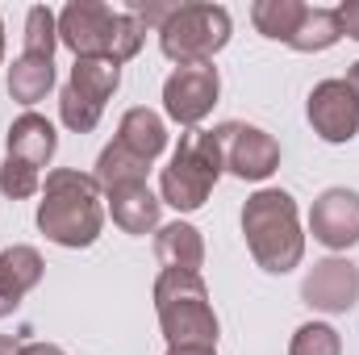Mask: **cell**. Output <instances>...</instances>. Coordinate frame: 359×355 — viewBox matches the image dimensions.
<instances>
[{
	"mask_svg": "<svg viewBox=\"0 0 359 355\" xmlns=\"http://www.w3.org/2000/svg\"><path fill=\"white\" fill-rule=\"evenodd\" d=\"M243 234H247V247H251L255 264L264 272H271V276L292 272L301 264V255H305L297 201L284 188H259L243 205Z\"/></svg>",
	"mask_w": 359,
	"mask_h": 355,
	"instance_id": "3",
	"label": "cell"
},
{
	"mask_svg": "<svg viewBox=\"0 0 359 355\" xmlns=\"http://www.w3.org/2000/svg\"><path fill=\"white\" fill-rule=\"evenodd\" d=\"M347 84H351V92L359 96V63H351V72H347Z\"/></svg>",
	"mask_w": 359,
	"mask_h": 355,
	"instance_id": "29",
	"label": "cell"
},
{
	"mask_svg": "<svg viewBox=\"0 0 359 355\" xmlns=\"http://www.w3.org/2000/svg\"><path fill=\"white\" fill-rule=\"evenodd\" d=\"M42 280V255L34 247H4L0 251V318L21 305V297Z\"/></svg>",
	"mask_w": 359,
	"mask_h": 355,
	"instance_id": "14",
	"label": "cell"
},
{
	"mask_svg": "<svg viewBox=\"0 0 359 355\" xmlns=\"http://www.w3.org/2000/svg\"><path fill=\"white\" fill-rule=\"evenodd\" d=\"M217 92H222V76H217L213 63L176 67V72L168 76V84H163V109H168L172 121L196 130V126L209 117V109L217 105Z\"/></svg>",
	"mask_w": 359,
	"mask_h": 355,
	"instance_id": "9",
	"label": "cell"
},
{
	"mask_svg": "<svg viewBox=\"0 0 359 355\" xmlns=\"http://www.w3.org/2000/svg\"><path fill=\"white\" fill-rule=\"evenodd\" d=\"M309 230L322 247L347 251L359 243V192L351 188H326L309 209Z\"/></svg>",
	"mask_w": 359,
	"mask_h": 355,
	"instance_id": "11",
	"label": "cell"
},
{
	"mask_svg": "<svg viewBox=\"0 0 359 355\" xmlns=\"http://www.w3.org/2000/svg\"><path fill=\"white\" fill-rule=\"evenodd\" d=\"M222 142V163L238 180H268L280 168V142L259 126H243V121H226L213 130Z\"/></svg>",
	"mask_w": 359,
	"mask_h": 355,
	"instance_id": "8",
	"label": "cell"
},
{
	"mask_svg": "<svg viewBox=\"0 0 359 355\" xmlns=\"http://www.w3.org/2000/svg\"><path fill=\"white\" fill-rule=\"evenodd\" d=\"M305 8H309V4H301V0H259V4L251 8V21H255V29H259L264 38L292 42V34H297Z\"/></svg>",
	"mask_w": 359,
	"mask_h": 355,
	"instance_id": "21",
	"label": "cell"
},
{
	"mask_svg": "<svg viewBox=\"0 0 359 355\" xmlns=\"http://www.w3.org/2000/svg\"><path fill=\"white\" fill-rule=\"evenodd\" d=\"M155 309L168 347H213L217 351V314L201 272L163 267L155 280Z\"/></svg>",
	"mask_w": 359,
	"mask_h": 355,
	"instance_id": "4",
	"label": "cell"
},
{
	"mask_svg": "<svg viewBox=\"0 0 359 355\" xmlns=\"http://www.w3.org/2000/svg\"><path fill=\"white\" fill-rule=\"evenodd\" d=\"M21 355H63V347H55V343H21Z\"/></svg>",
	"mask_w": 359,
	"mask_h": 355,
	"instance_id": "26",
	"label": "cell"
},
{
	"mask_svg": "<svg viewBox=\"0 0 359 355\" xmlns=\"http://www.w3.org/2000/svg\"><path fill=\"white\" fill-rule=\"evenodd\" d=\"M0 63H4V21H0Z\"/></svg>",
	"mask_w": 359,
	"mask_h": 355,
	"instance_id": "30",
	"label": "cell"
},
{
	"mask_svg": "<svg viewBox=\"0 0 359 355\" xmlns=\"http://www.w3.org/2000/svg\"><path fill=\"white\" fill-rule=\"evenodd\" d=\"M222 142L213 130H184L180 147L172 151V163L163 168L159 180V196L163 205H172L176 213H192L209 201L213 184L222 176Z\"/></svg>",
	"mask_w": 359,
	"mask_h": 355,
	"instance_id": "5",
	"label": "cell"
},
{
	"mask_svg": "<svg viewBox=\"0 0 359 355\" xmlns=\"http://www.w3.org/2000/svg\"><path fill=\"white\" fill-rule=\"evenodd\" d=\"M4 147H8V159H21V163H29V168L42 172V168L55 159V151H59V134H55V126H50L46 117L21 113V117L8 126Z\"/></svg>",
	"mask_w": 359,
	"mask_h": 355,
	"instance_id": "13",
	"label": "cell"
},
{
	"mask_svg": "<svg viewBox=\"0 0 359 355\" xmlns=\"http://www.w3.org/2000/svg\"><path fill=\"white\" fill-rule=\"evenodd\" d=\"M104 226L100 213V184L76 168H59L46 176L38 201V230L59 247H92Z\"/></svg>",
	"mask_w": 359,
	"mask_h": 355,
	"instance_id": "1",
	"label": "cell"
},
{
	"mask_svg": "<svg viewBox=\"0 0 359 355\" xmlns=\"http://www.w3.org/2000/svg\"><path fill=\"white\" fill-rule=\"evenodd\" d=\"M339 38H343V29H339V13H334V8H318V4H309L288 46L301 51V55H318V51H330Z\"/></svg>",
	"mask_w": 359,
	"mask_h": 355,
	"instance_id": "19",
	"label": "cell"
},
{
	"mask_svg": "<svg viewBox=\"0 0 359 355\" xmlns=\"http://www.w3.org/2000/svg\"><path fill=\"white\" fill-rule=\"evenodd\" d=\"M288 355H343V339L330 322H305V326H297Z\"/></svg>",
	"mask_w": 359,
	"mask_h": 355,
	"instance_id": "23",
	"label": "cell"
},
{
	"mask_svg": "<svg viewBox=\"0 0 359 355\" xmlns=\"http://www.w3.org/2000/svg\"><path fill=\"white\" fill-rule=\"evenodd\" d=\"M38 188H42V172H38V168H29V163H21V159H4V163H0V192H4V196L25 201V196H34Z\"/></svg>",
	"mask_w": 359,
	"mask_h": 355,
	"instance_id": "24",
	"label": "cell"
},
{
	"mask_svg": "<svg viewBox=\"0 0 359 355\" xmlns=\"http://www.w3.org/2000/svg\"><path fill=\"white\" fill-rule=\"evenodd\" d=\"M309 126L322 142H351L359 134V96L347 80H322L309 92Z\"/></svg>",
	"mask_w": 359,
	"mask_h": 355,
	"instance_id": "10",
	"label": "cell"
},
{
	"mask_svg": "<svg viewBox=\"0 0 359 355\" xmlns=\"http://www.w3.org/2000/svg\"><path fill=\"white\" fill-rule=\"evenodd\" d=\"M168 355H217L213 347H172Z\"/></svg>",
	"mask_w": 359,
	"mask_h": 355,
	"instance_id": "28",
	"label": "cell"
},
{
	"mask_svg": "<svg viewBox=\"0 0 359 355\" xmlns=\"http://www.w3.org/2000/svg\"><path fill=\"white\" fill-rule=\"evenodd\" d=\"M334 13H339V29H343L347 38H355V42H359V0H343Z\"/></svg>",
	"mask_w": 359,
	"mask_h": 355,
	"instance_id": "25",
	"label": "cell"
},
{
	"mask_svg": "<svg viewBox=\"0 0 359 355\" xmlns=\"http://www.w3.org/2000/svg\"><path fill=\"white\" fill-rule=\"evenodd\" d=\"M55 46H59V17L46 4H34L25 13V46H21V55L55 59Z\"/></svg>",
	"mask_w": 359,
	"mask_h": 355,
	"instance_id": "22",
	"label": "cell"
},
{
	"mask_svg": "<svg viewBox=\"0 0 359 355\" xmlns=\"http://www.w3.org/2000/svg\"><path fill=\"white\" fill-rule=\"evenodd\" d=\"M117 84H121V67L113 59H76L72 80H67V88L59 96L63 126L76 130V134L96 130V121L104 113V100L117 92Z\"/></svg>",
	"mask_w": 359,
	"mask_h": 355,
	"instance_id": "7",
	"label": "cell"
},
{
	"mask_svg": "<svg viewBox=\"0 0 359 355\" xmlns=\"http://www.w3.org/2000/svg\"><path fill=\"white\" fill-rule=\"evenodd\" d=\"M159 205L163 201L147 184H126V188L109 192V213H113V222L126 234H151V230H159Z\"/></svg>",
	"mask_w": 359,
	"mask_h": 355,
	"instance_id": "15",
	"label": "cell"
},
{
	"mask_svg": "<svg viewBox=\"0 0 359 355\" xmlns=\"http://www.w3.org/2000/svg\"><path fill=\"white\" fill-rule=\"evenodd\" d=\"M147 168H151V163H142V159L130 155L121 142H113V147H104L100 159H96V184H100L104 192L126 188V184H147Z\"/></svg>",
	"mask_w": 359,
	"mask_h": 355,
	"instance_id": "20",
	"label": "cell"
},
{
	"mask_svg": "<svg viewBox=\"0 0 359 355\" xmlns=\"http://www.w3.org/2000/svg\"><path fill=\"white\" fill-rule=\"evenodd\" d=\"M50 88H55V59L21 55V59L8 67V96L21 100V105H38Z\"/></svg>",
	"mask_w": 359,
	"mask_h": 355,
	"instance_id": "18",
	"label": "cell"
},
{
	"mask_svg": "<svg viewBox=\"0 0 359 355\" xmlns=\"http://www.w3.org/2000/svg\"><path fill=\"white\" fill-rule=\"evenodd\" d=\"M155 255L163 267H176V272H201L205 264V243H201V230L188 226V222H168L159 226L155 234Z\"/></svg>",
	"mask_w": 359,
	"mask_h": 355,
	"instance_id": "17",
	"label": "cell"
},
{
	"mask_svg": "<svg viewBox=\"0 0 359 355\" xmlns=\"http://www.w3.org/2000/svg\"><path fill=\"white\" fill-rule=\"evenodd\" d=\"M230 42V13L222 4H176L159 25V46L180 67L213 63V55Z\"/></svg>",
	"mask_w": 359,
	"mask_h": 355,
	"instance_id": "6",
	"label": "cell"
},
{
	"mask_svg": "<svg viewBox=\"0 0 359 355\" xmlns=\"http://www.w3.org/2000/svg\"><path fill=\"white\" fill-rule=\"evenodd\" d=\"M117 142L130 151V155H138L142 163H155L159 155H163V147H168V126H163V117L155 113V109H130L126 117H121V130H117Z\"/></svg>",
	"mask_w": 359,
	"mask_h": 355,
	"instance_id": "16",
	"label": "cell"
},
{
	"mask_svg": "<svg viewBox=\"0 0 359 355\" xmlns=\"http://www.w3.org/2000/svg\"><path fill=\"white\" fill-rule=\"evenodd\" d=\"M59 42L76 51V59H113L117 67L134 59L147 42V25L126 8H109L96 0H76L59 13Z\"/></svg>",
	"mask_w": 359,
	"mask_h": 355,
	"instance_id": "2",
	"label": "cell"
},
{
	"mask_svg": "<svg viewBox=\"0 0 359 355\" xmlns=\"http://www.w3.org/2000/svg\"><path fill=\"white\" fill-rule=\"evenodd\" d=\"M0 355H21V343L13 335H0Z\"/></svg>",
	"mask_w": 359,
	"mask_h": 355,
	"instance_id": "27",
	"label": "cell"
},
{
	"mask_svg": "<svg viewBox=\"0 0 359 355\" xmlns=\"http://www.w3.org/2000/svg\"><path fill=\"white\" fill-rule=\"evenodd\" d=\"M301 297L309 309H322V314H347L359 301V267L351 260H322L313 264V272L305 276L301 284Z\"/></svg>",
	"mask_w": 359,
	"mask_h": 355,
	"instance_id": "12",
	"label": "cell"
}]
</instances>
